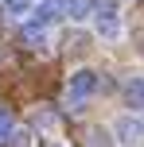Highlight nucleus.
Masks as SVG:
<instances>
[{
	"label": "nucleus",
	"instance_id": "obj_11",
	"mask_svg": "<svg viewBox=\"0 0 144 147\" xmlns=\"http://www.w3.org/2000/svg\"><path fill=\"white\" fill-rule=\"evenodd\" d=\"M8 132H12V116H8V112H0V140H4Z\"/></svg>",
	"mask_w": 144,
	"mask_h": 147
},
{
	"label": "nucleus",
	"instance_id": "obj_7",
	"mask_svg": "<svg viewBox=\"0 0 144 147\" xmlns=\"http://www.w3.org/2000/svg\"><path fill=\"white\" fill-rule=\"evenodd\" d=\"M86 147H113V136L105 128H90L86 132Z\"/></svg>",
	"mask_w": 144,
	"mask_h": 147
},
{
	"label": "nucleus",
	"instance_id": "obj_6",
	"mask_svg": "<svg viewBox=\"0 0 144 147\" xmlns=\"http://www.w3.org/2000/svg\"><path fill=\"white\" fill-rule=\"evenodd\" d=\"M20 39H23L27 47H35V51H39V47H43V23H23Z\"/></svg>",
	"mask_w": 144,
	"mask_h": 147
},
{
	"label": "nucleus",
	"instance_id": "obj_3",
	"mask_svg": "<svg viewBox=\"0 0 144 147\" xmlns=\"http://www.w3.org/2000/svg\"><path fill=\"white\" fill-rule=\"evenodd\" d=\"M62 16H66V0H43L39 12H35V23H55Z\"/></svg>",
	"mask_w": 144,
	"mask_h": 147
},
{
	"label": "nucleus",
	"instance_id": "obj_5",
	"mask_svg": "<svg viewBox=\"0 0 144 147\" xmlns=\"http://www.w3.org/2000/svg\"><path fill=\"white\" fill-rule=\"evenodd\" d=\"M125 101L132 109H144V78H129L125 81Z\"/></svg>",
	"mask_w": 144,
	"mask_h": 147
},
{
	"label": "nucleus",
	"instance_id": "obj_8",
	"mask_svg": "<svg viewBox=\"0 0 144 147\" xmlns=\"http://www.w3.org/2000/svg\"><path fill=\"white\" fill-rule=\"evenodd\" d=\"M66 12H70V20H86V16H90V4H86V0H70Z\"/></svg>",
	"mask_w": 144,
	"mask_h": 147
},
{
	"label": "nucleus",
	"instance_id": "obj_9",
	"mask_svg": "<svg viewBox=\"0 0 144 147\" xmlns=\"http://www.w3.org/2000/svg\"><path fill=\"white\" fill-rule=\"evenodd\" d=\"M27 8H31V0H4V12L8 16H23Z\"/></svg>",
	"mask_w": 144,
	"mask_h": 147
},
{
	"label": "nucleus",
	"instance_id": "obj_4",
	"mask_svg": "<svg viewBox=\"0 0 144 147\" xmlns=\"http://www.w3.org/2000/svg\"><path fill=\"white\" fill-rule=\"evenodd\" d=\"M117 140H125V143L144 140V124H140V120H132V116H121V120H117Z\"/></svg>",
	"mask_w": 144,
	"mask_h": 147
},
{
	"label": "nucleus",
	"instance_id": "obj_12",
	"mask_svg": "<svg viewBox=\"0 0 144 147\" xmlns=\"http://www.w3.org/2000/svg\"><path fill=\"white\" fill-rule=\"evenodd\" d=\"M51 147H62V143H51Z\"/></svg>",
	"mask_w": 144,
	"mask_h": 147
},
{
	"label": "nucleus",
	"instance_id": "obj_10",
	"mask_svg": "<svg viewBox=\"0 0 144 147\" xmlns=\"http://www.w3.org/2000/svg\"><path fill=\"white\" fill-rule=\"evenodd\" d=\"M4 140H8V147H31V136L27 132H8Z\"/></svg>",
	"mask_w": 144,
	"mask_h": 147
},
{
	"label": "nucleus",
	"instance_id": "obj_1",
	"mask_svg": "<svg viewBox=\"0 0 144 147\" xmlns=\"http://www.w3.org/2000/svg\"><path fill=\"white\" fill-rule=\"evenodd\" d=\"M93 27H98V35L105 39V43H113L117 35H121V16H117L113 4H101L98 12H93Z\"/></svg>",
	"mask_w": 144,
	"mask_h": 147
},
{
	"label": "nucleus",
	"instance_id": "obj_2",
	"mask_svg": "<svg viewBox=\"0 0 144 147\" xmlns=\"http://www.w3.org/2000/svg\"><path fill=\"white\" fill-rule=\"evenodd\" d=\"M93 89H98V74H93V70H78V74H70V105H82Z\"/></svg>",
	"mask_w": 144,
	"mask_h": 147
}]
</instances>
